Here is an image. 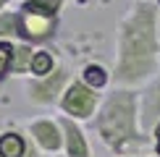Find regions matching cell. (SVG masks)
Returning <instances> with one entry per match:
<instances>
[{
    "label": "cell",
    "instance_id": "cell-1",
    "mask_svg": "<svg viewBox=\"0 0 160 157\" xmlns=\"http://www.w3.org/2000/svg\"><path fill=\"white\" fill-rule=\"evenodd\" d=\"M113 87L142 89L160 74V5L131 0L116 26Z\"/></svg>",
    "mask_w": 160,
    "mask_h": 157
},
{
    "label": "cell",
    "instance_id": "cell-2",
    "mask_svg": "<svg viewBox=\"0 0 160 157\" xmlns=\"http://www.w3.org/2000/svg\"><path fill=\"white\" fill-rule=\"evenodd\" d=\"M89 126L116 157H137V152L152 147V136L144 134L139 123V89L110 87Z\"/></svg>",
    "mask_w": 160,
    "mask_h": 157
},
{
    "label": "cell",
    "instance_id": "cell-3",
    "mask_svg": "<svg viewBox=\"0 0 160 157\" xmlns=\"http://www.w3.org/2000/svg\"><path fill=\"white\" fill-rule=\"evenodd\" d=\"M71 78H74V74L63 63H58V68L48 76H39V78L29 76L24 84L26 102L34 105V107H58V102H61L66 87L71 84Z\"/></svg>",
    "mask_w": 160,
    "mask_h": 157
},
{
    "label": "cell",
    "instance_id": "cell-4",
    "mask_svg": "<svg viewBox=\"0 0 160 157\" xmlns=\"http://www.w3.org/2000/svg\"><path fill=\"white\" fill-rule=\"evenodd\" d=\"M100 102H102V94L95 92L92 87H87L79 76L71 78V84L66 87L61 102H58V110L61 115L71 118V121H79V123H89L95 118Z\"/></svg>",
    "mask_w": 160,
    "mask_h": 157
},
{
    "label": "cell",
    "instance_id": "cell-5",
    "mask_svg": "<svg viewBox=\"0 0 160 157\" xmlns=\"http://www.w3.org/2000/svg\"><path fill=\"white\" fill-rule=\"evenodd\" d=\"M58 26H61V18H42L16 8V42L48 47L58 37Z\"/></svg>",
    "mask_w": 160,
    "mask_h": 157
},
{
    "label": "cell",
    "instance_id": "cell-6",
    "mask_svg": "<svg viewBox=\"0 0 160 157\" xmlns=\"http://www.w3.org/2000/svg\"><path fill=\"white\" fill-rule=\"evenodd\" d=\"M26 136L39 147L42 155L63 152V128L58 123V118H32L26 123Z\"/></svg>",
    "mask_w": 160,
    "mask_h": 157
},
{
    "label": "cell",
    "instance_id": "cell-7",
    "mask_svg": "<svg viewBox=\"0 0 160 157\" xmlns=\"http://www.w3.org/2000/svg\"><path fill=\"white\" fill-rule=\"evenodd\" d=\"M139 123L147 136L160 131V74L139 89Z\"/></svg>",
    "mask_w": 160,
    "mask_h": 157
},
{
    "label": "cell",
    "instance_id": "cell-8",
    "mask_svg": "<svg viewBox=\"0 0 160 157\" xmlns=\"http://www.w3.org/2000/svg\"><path fill=\"white\" fill-rule=\"evenodd\" d=\"M58 123L63 128V152H61L63 157H95L89 136L84 131V123L71 121L66 115H58Z\"/></svg>",
    "mask_w": 160,
    "mask_h": 157
},
{
    "label": "cell",
    "instance_id": "cell-9",
    "mask_svg": "<svg viewBox=\"0 0 160 157\" xmlns=\"http://www.w3.org/2000/svg\"><path fill=\"white\" fill-rule=\"evenodd\" d=\"M79 78L87 84V87H92L95 92H100V94H105V89L113 84V71L108 68V65L102 63H84L82 71H79Z\"/></svg>",
    "mask_w": 160,
    "mask_h": 157
},
{
    "label": "cell",
    "instance_id": "cell-10",
    "mask_svg": "<svg viewBox=\"0 0 160 157\" xmlns=\"http://www.w3.org/2000/svg\"><path fill=\"white\" fill-rule=\"evenodd\" d=\"M26 147H29V136L18 128L0 131V157H24Z\"/></svg>",
    "mask_w": 160,
    "mask_h": 157
},
{
    "label": "cell",
    "instance_id": "cell-11",
    "mask_svg": "<svg viewBox=\"0 0 160 157\" xmlns=\"http://www.w3.org/2000/svg\"><path fill=\"white\" fill-rule=\"evenodd\" d=\"M66 0H21L18 11H26L32 16H42V18H61Z\"/></svg>",
    "mask_w": 160,
    "mask_h": 157
},
{
    "label": "cell",
    "instance_id": "cell-12",
    "mask_svg": "<svg viewBox=\"0 0 160 157\" xmlns=\"http://www.w3.org/2000/svg\"><path fill=\"white\" fill-rule=\"evenodd\" d=\"M58 68V58L52 55L50 47H34V55H32V65H29V76H48Z\"/></svg>",
    "mask_w": 160,
    "mask_h": 157
},
{
    "label": "cell",
    "instance_id": "cell-13",
    "mask_svg": "<svg viewBox=\"0 0 160 157\" xmlns=\"http://www.w3.org/2000/svg\"><path fill=\"white\" fill-rule=\"evenodd\" d=\"M32 55H34V45H26V42H13V63H11V76H29Z\"/></svg>",
    "mask_w": 160,
    "mask_h": 157
},
{
    "label": "cell",
    "instance_id": "cell-14",
    "mask_svg": "<svg viewBox=\"0 0 160 157\" xmlns=\"http://www.w3.org/2000/svg\"><path fill=\"white\" fill-rule=\"evenodd\" d=\"M11 63H13V42L0 39V84L11 76Z\"/></svg>",
    "mask_w": 160,
    "mask_h": 157
},
{
    "label": "cell",
    "instance_id": "cell-15",
    "mask_svg": "<svg viewBox=\"0 0 160 157\" xmlns=\"http://www.w3.org/2000/svg\"><path fill=\"white\" fill-rule=\"evenodd\" d=\"M24 157H45V155L39 152V147H37V144L29 139V147H26V155H24Z\"/></svg>",
    "mask_w": 160,
    "mask_h": 157
},
{
    "label": "cell",
    "instance_id": "cell-16",
    "mask_svg": "<svg viewBox=\"0 0 160 157\" xmlns=\"http://www.w3.org/2000/svg\"><path fill=\"white\" fill-rule=\"evenodd\" d=\"M152 149H155V157H160V131L152 136Z\"/></svg>",
    "mask_w": 160,
    "mask_h": 157
},
{
    "label": "cell",
    "instance_id": "cell-17",
    "mask_svg": "<svg viewBox=\"0 0 160 157\" xmlns=\"http://www.w3.org/2000/svg\"><path fill=\"white\" fill-rule=\"evenodd\" d=\"M11 3H13V0H0V13H3L5 8H11Z\"/></svg>",
    "mask_w": 160,
    "mask_h": 157
},
{
    "label": "cell",
    "instance_id": "cell-18",
    "mask_svg": "<svg viewBox=\"0 0 160 157\" xmlns=\"http://www.w3.org/2000/svg\"><path fill=\"white\" fill-rule=\"evenodd\" d=\"M45 157H63V155H45Z\"/></svg>",
    "mask_w": 160,
    "mask_h": 157
},
{
    "label": "cell",
    "instance_id": "cell-19",
    "mask_svg": "<svg viewBox=\"0 0 160 157\" xmlns=\"http://www.w3.org/2000/svg\"><path fill=\"white\" fill-rule=\"evenodd\" d=\"M152 3H158V5H160V0H152Z\"/></svg>",
    "mask_w": 160,
    "mask_h": 157
},
{
    "label": "cell",
    "instance_id": "cell-20",
    "mask_svg": "<svg viewBox=\"0 0 160 157\" xmlns=\"http://www.w3.org/2000/svg\"><path fill=\"white\" fill-rule=\"evenodd\" d=\"M76 3H79V0H76Z\"/></svg>",
    "mask_w": 160,
    "mask_h": 157
}]
</instances>
